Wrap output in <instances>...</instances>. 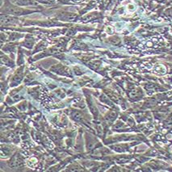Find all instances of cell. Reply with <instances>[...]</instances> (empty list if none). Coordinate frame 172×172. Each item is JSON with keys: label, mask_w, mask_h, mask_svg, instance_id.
<instances>
[{"label": "cell", "mask_w": 172, "mask_h": 172, "mask_svg": "<svg viewBox=\"0 0 172 172\" xmlns=\"http://www.w3.org/2000/svg\"><path fill=\"white\" fill-rule=\"evenodd\" d=\"M12 2L19 6H29V5H36V0H12Z\"/></svg>", "instance_id": "cell-1"}, {"label": "cell", "mask_w": 172, "mask_h": 172, "mask_svg": "<svg viewBox=\"0 0 172 172\" xmlns=\"http://www.w3.org/2000/svg\"><path fill=\"white\" fill-rule=\"evenodd\" d=\"M51 1H53V0H41V2H50Z\"/></svg>", "instance_id": "cell-2"}, {"label": "cell", "mask_w": 172, "mask_h": 172, "mask_svg": "<svg viewBox=\"0 0 172 172\" xmlns=\"http://www.w3.org/2000/svg\"><path fill=\"white\" fill-rule=\"evenodd\" d=\"M74 2H81V1H82V0H73Z\"/></svg>", "instance_id": "cell-3"}]
</instances>
